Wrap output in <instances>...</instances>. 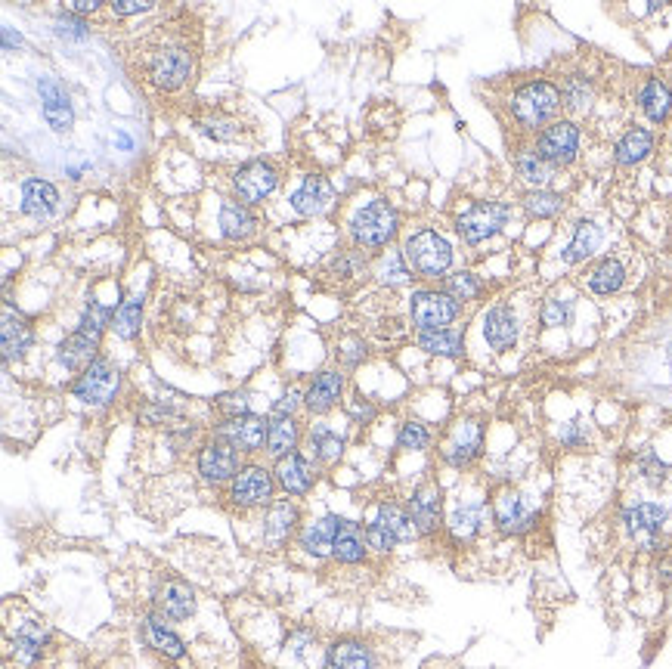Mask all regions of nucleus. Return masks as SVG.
Instances as JSON below:
<instances>
[{
	"mask_svg": "<svg viewBox=\"0 0 672 669\" xmlns=\"http://www.w3.org/2000/svg\"><path fill=\"white\" fill-rule=\"evenodd\" d=\"M199 53L189 44L186 31H171L158 25L152 38L140 44V75L162 93H174L186 87L196 75Z\"/></svg>",
	"mask_w": 672,
	"mask_h": 669,
	"instance_id": "obj_1",
	"label": "nucleus"
},
{
	"mask_svg": "<svg viewBox=\"0 0 672 669\" xmlns=\"http://www.w3.org/2000/svg\"><path fill=\"white\" fill-rule=\"evenodd\" d=\"M403 258H406V264L415 276L437 279L453 264V245L434 230H419V233H412L406 239Z\"/></svg>",
	"mask_w": 672,
	"mask_h": 669,
	"instance_id": "obj_2",
	"label": "nucleus"
},
{
	"mask_svg": "<svg viewBox=\"0 0 672 669\" xmlns=\"http://www.w3.org/2000/svg\"><path fill=\"white\" fill-rule=\"evenodd\" d=\"M397 230H400V217H397L394 205L381 202V199L360 208L357 217L350 220V239H354L357 248H369V251L391 245Z\"/></svg>",
	"mask_w": 672,
	"mask_h": 669,
	"instance_id": "obj_3",
	"label": "nucleus"
},
{
	"mask_svg": "<svg viewBox=\"0 0 672 669\" xmlns=\"http://www.w3.org/2000/svg\"><path fill=\"white\" fill-rule=\"evenodd\" d=\"M561 106H564L561 90L552 81H530L515 93V100H511V115H515L518 124H524L527 131H536V127L549 124Z\"/></svg>",
	"mask_w": 672,
	"mask_h": 669,
	"instance_id": "obj_4",
	"label": "nucleus"
},
{
	"mask_svg": "<svg viewBox=\"0 0 672 669\" xmlns=\"http://www.w3.org/2000/svg\"><path fill=\"white\" fill-rule=\"evenodd\" d=\"M118 388H121L118 369L106 357H100L78 375V381L72 385V394H75V400H81L87 406H109L118 397Z\"/></svg>",
	"mask_w": 672,
	"mask_h": 669,
	"instance_id": "obj_5",
	"label": "nucleus"
},
{
	"mask_svg": "<svg viewBox=\"0 0 672 669\" xmlns=\"http://www.w3.org/2000/svg\"><path fill=\"white\" fill-rule=\"evenodd\" d=\"M409 316L419 332H437L446 329L459 316V301H453L446 292H412L409 298Z\"/></svg>",
	"mask_w": 672,
	"mask_h": 669,
	"instance_id": "obj_6",
	"label": "nucleus"
},
{
	"mask_svg": "<svg viewBox=\"0 0 672 669\" xmlns=\"http://www.w3.org/2000/svg\"><path fill=\"white\" fill-rule=\"evenodd\" d=\"M273 490H276V477L264 465H245L230 481L227 499L239 508H261V505H273Z\"/></svg>",
	"mask_w": 672,
	"mask_h": 669,
	"instance_id": "obj_7",
	"label": "nucleus"
},
{
	"mask_svg": "<svg viewBox=\"0 0 672 669\" xmlns=\"http://www.w3.org/2000/svg\"><path fill=\"white\" fill-rule=\"evenodd\" d=\"M267 431H270V422H264L261 416H236V419H223L214 428V440L230 443L236 453H261L267 446Z\"/></svg>",
	"mask_w": 672,
	"mask_h": 669,
	"instance_id": "obj_8",
	"label": "nucleus"
},
{
	"mask_svg": "<svg viewBox=\"0 0 672 669\" xmlns=\"http://www.w3.org/2000/svg\"><path fill=\"white\" fill-rule=\"evenodd\" d=\"M536 152L546 158L552 168L570 165L580 152V127L573 121H555L536 137Z\"/></svg>",
	"mask_w": 672,
	"mask_h": 669,
	"instance_id": "obj_9",
	"label": "nucleus"
},
{
	"mask_svg": "<svg viewBox=\"0 0 672 669\" xmlns=\"http://www.w3.org/2000/svg\"><path fill=\"white\" fill-rule=\"evenodd\" d=\"M508 214H511L508 205H499V202H480V205L468 208V211L456 220V230L462 233V239H465L468 245H477V242H484V239L496 236V233L505 227Z\"/></svg>",
	"mask_w": 672,
	"mask_h": 669,
	"instance_id": "obj_10",
	"label": "nucleus"
},
{
	"mask_svg": "<svg viewBox=\"0 0 672 669\" xmlns=\"http://www.w3.org/2000/svg\"><path fill=\"white\" fill-rule=\"evenodd\" d=\"M196 468H199V474H202V481L211 484V487L233 481V477L242 471V465H239V453L233 450L230 443H223V440H211V443L202 446V450H199V459H196Z\"/></svg>",
	"mask_w": 672,
	"mask_h": 669,
	"instance_id": "obj_11",
	"label": "nucleus"
},
{
	"mask_svg": "<svg viewBox=\"0 0 672 669\" xmlns=\"http://www.w3.org/2000/svg\"><path fill=\"white\" fill-rule=\"evenodd\" d=\"M152 608L165 620H189L196 614V592L186 580L168 577L152 589Z\"/></svg>",
	"mask_w": 672,
	"mask_h": 669,
	"instance_id": "obj_12",
	"label": "nucleus"
},
{
	"mask_svg": "<svg viewBox=\"0 0 672 669\" xmlns=\"http://www.w3.org/2000/svg\"><path fill=\"white\" fill-rule=\"evenodd\" d=\"M279 183V174L273 165L267 162H248L242 165L236 174H233V189H236V199L242 205H258L264 202Z\"/></svg>",
	"mask_w": 672,
	"mask_h": 669,
	"instance_id": "obj_13",
	"label": "nucleus"
},
{
	"mask_svg": "<svg viewBox=\"0 0 672 669\" xmlns=\"http://www.w3.org/2000/svg\"><path fill=\"white\" fill-rule=\"evenodd\" d=\"M623 524L638 539V543L654 549L657 536H660V530L666 524V508L654 505V502H638V505H632V508H626V512H623Z\"/></svg>",
	"mask_w": 672,
	"mask_h": 669,
	"instance_id": "obj_14",
	"label": "nucleus"
},
{
	"mask_svg": "<svg viewBox=\"0 0 672 669\" xmlns=\"http://www.w3.org/2000/svg\"><path fill=\"white\" fill-rule=\"evenodd\" d=\"M38 93H41V103H44V118L47 124L53 127L56 134H66L72 121H75V112H72V103H69V93L62 87L56 78L44 75L38 81Z\"/></svg>",
	"mask_w": 672,
	"mask_h": 669,
	"instance_id": "obj_15",
	"label": "nucleus"
},
{
	"mask_svg": "<svg viewBox=\"0 0 672 669\" xmlns=\"http://www.w3.org/2000/svg\"><path fill=\"white\" fill-rule=\"evenodd\" d=\"M496 524L502 533H524L536 524V508L515 490H505L496 499Z\"/></svg>",
	"mask_w": 672,
	"mask_h": 669,
	"instance_id": "obj_16",
	"label": "nucleus"
},
{
	"mask_svg": "<svg viewBox=\"0 0 672 669\" xmlns=\"http://www.w3.org/2000/svg\"><path fill=\"white\" fill-rule=\"evenodd\" d=\"M332 199H335L332 183L326 177H319V174H310L292 193V208L301 217H319V214H326L332 208Z\"/></svg>",
	"mask_w": 672,
	"mask_h": 669,
	"instance_id": "obj_17",
	"label": "nucleus"
},
{
	"mask_svg": "<svg viewBox=\"0 0 672 669\" xmlns=\"http://www.w3.org/2000/svg\"><path fill=\"white\" fill-rule=\"evenodd\" d=\"M518 332H521V326H518V316H515V310H511V307L496 304V307L487 310V316H484V338H487V344L493 350H511L518 344Z\"/></svg>",
	"mask_w": 672,
	"mask_h": 669,
	"instance_id": "obj_18",
	"label": "nucleus"
},
{
	"mask_svg": "<svg viewBox=\"0 0 672 669\" xmlns=\"http://www.w3.org/2000/svg\"><path fill=\"white\" fill-rule=\"evenodd\" d=\"M341 524H344V518H338V515H326V518H319V521H313V524H304L301 533H298L301 549H304L307 555H313V558H326V555H332V549H335V536H338Z\"/></svg>",
	"mask_w": 672,
	"mask_h": 669,
	"instance_id": "obj_19",
	"label": "nucleus"
},
{
	"mask_svg": "<svg viewBox=\"0 0 672 669\" xmlns=\"http://www.w3.org/2000/svg\"><path fill=\"white\" fill-rule=\"evenodd\" d=\"M96 350H100V335H93V332L78 326L66 341H62L59 363L66 369H72V372H84L93 360H100L96 357Z\"/></svg>",
	"mask_w": 672,
	"mask_h": 669,
	"instance_id": "obj_20",
	"label": "nucleus"
},
{
	"mask_svg": "<svg viewBox=\"0 0 672 669\" xmlns=\"http://www.w3.org/2000/svg\"><path fill=\"white\" fill-rule=\"evenodd\" d=\"M276 484L285 490V496H307L310 487H313V468L304 456L292 453V456H282L276 459Z\"/></svg>",
	"mask_w": 672,
	"mask_h": 669,
	"instance_id": "obj_21",
	"label": "nucleus"
},
{
	"mask_svg": "<svg viewBox=\"0 0 672 669\" xmlns=\"http://www.w3.org/2000/svg\"><path fill=\"white\" fill-rule=\"evenodd\" d=\"M480 446H484V428H480L477 422H459L450 443H446L443 459L453 468H462L480 453Z\"/></svg>",
	"mask_w": 672,
	"mask_h": 669,
	"instance_id": "obj_22",
	"label": "nucleus"
},
{
	"mask_svg": "<svg viewBox=\"0 0 672 669\" xmlns=\"http://www.w3.org/2000/svg\"><path fill=\"white\" fill-rule=\"evenodd\" d=\"M341 394H344V375L338 369H326L310 381V388L304 394V406L310 412H329L341 400Z\"/></svg>",
	"mask_w": 672,
	"mask_h": 669,
	"instance_id": "obj_23",
	"label": "nucleus"
},
{
	"mask_svg": "<svg viewBox=\"0 0 672 669\" xmlns=\"http://www.w3.org/2000/svg\"><path fill=\"white\" fill-rule=\"evenodd\" d=\"M295 524H298V505L292 499L273 502L267 505V515H264V539L270 546H282L285 539L295 533Z\"/></svg>",
	"mask_w": 672,
	"mask_h": 669,
	"instance_id": "obj_24",
	"label": "nucleus"
},
{
	"mask_svg": "<svg viewBox=\"0 0 672 669\" xmlns=\"http://www.w3.org/2000/svg\"><path fill=\"white\" fill-rule=\"evenodd\" d=\"M409 515H412L415 527H419V536H428V533L437 530V524H440V493H437L434 484H422L412 493Z\"/></svg>",
	"mask_w": 672,
	"mask_h": 669,
	"instance_id": "obj_25",
	"label": "nucleus"
},
{
	"mask_svg": "<svg viewBox=\"0 0 672 669\" xmlns=\"http://www.w3.org/2000/svg\"><path fill=\"white\" fill-rule=\"evenodd\" d=\"M59 205V193L56 186L41 180V177H25L22 180V211L31 217H50Z\"/></svg>",
	"mask_w": 672,
	"mask_h": 669,
	"instance_id": "obj_26",
	"label": "nucleus"
},
{
	"mask_svg": "<svg viewBox=\"0 0 672 669\" xmlns=\"http://www.w3.org/2000/svg\"><path fill=\"white\" fill-rule=\"evenodd\" d=\"M143 639H146L149 648H155L158 654L168 657V660H180V657L186 654L183 639L168 626V620H165V617H158V614L143 620Z\"/></svg>",
	"mask_w": 672,
	"mask_h": 669,
	"instance_id": "obj_27",
	"label": "nucleus"
},
{
	"mask_svg": "<svg viewBox=\"0 0 672 669\" xmlns=\"http://www.w3.org/2000/svg\"><path fill=\"white\" fill-rule=\"evenodd\" d=\"M0 341H4V360H19L25 357V350L35 344V332L22 320L13 307L4 310V326H0Z\"/></svg>",
	"mask_w": 672,
	"mask_h": 669,
	"instance_id": "obj_28",
	"label": "nucleus"
},
{
	"mask_svg": "<svg viewBox=\"0 0 672 669\" xmlns=\"http://www.w3.org/2000/svg\"><path fill=\"white\" fill-rule=\"evenodd\" d=\"M326 669H378L375 654L354 639L335 642L326 654Z\"/></svg>",
	"mask_w": 672,
	"mask_h": 669,
	"instance_id": "obj_29",
	"label": "nucleus"
},
{
	"mask_svg": "<svg viewBox=\"0 0 672 669\" xmlns=\"http://www.w3.org/2000/svg\"><path fill=\"white\" fill-rule=\"evenodd\" d=\"M366 530H360V524L354 521H344L338 536H335V549L332 555L341 561V564H360L366 558Z\"/></svg>",
	"mask_w": 672,
	"mask_h": 669,
	"instance_id": "obj_30",
	"label": "nucleus"
},
{
	"mask_svg": "<svg viewBox=\"0 0 672 669\" xmlns=\"http://www.w3.org/2000/svg\"><path fill=\"white\" fill-rule=\"evenodd\" d=\"M220 230L227 239H248L258 230V220L242 202H223L220 205Z\"/></svg>",
	"mask_w": 672,
	"mask_h": 669,
	"instance_id": "obj_31",
	"label": "nucleus"
},
{
	"mask_svg": "<svg viewBox=\"0 0 672 669\" xmlns=\"http://www.w3.org/2000/svg\"><path fill=\"white\" fill-rule=\"evenodd\" d=\"M301 443V428L295 419H273L270 422V431H267V453L282 459V456H292Z\"/></svg>",
	"mask_w": 672,
	"mask_h": 669,
	"instance_id": "obj_32",
	"label": "nucleus"
},
{
	"mask_svg": "<svg viewBox=\"0 0 672 669\" xmlns=\"http://www.w3.org/2000/svg\"><path fill=\"white\" fill-rule=\"evenodd\" d=\"M623 279H626L623 264L617 258H604V261H598L589 270L586 285H589V292H595V295H614L620 285H623Z\"/></svg>",
	"mask_w": 672,
	"mask_h": 669,
	"instance_id": "obj_33",
	"label": "nucleus"
},
{
	"mask_svg": "<svg viewBox=\"0 0 672 669\" xmlns=\"http://www.w3.org/2000/svg\"><path fill=\"white\" fill-rule=\"evenodd\" d=\"M654 149V134L645 131V127H632V131L617 143V165H638L645 162Z\"/></svg>",
	"mask_w": 672,
	"mask_h": 669,
	"instance_id": "obj_34",
	"label": "nucleus"
},
{
	"mask_svg": "<svg viewBox=\"0 0 672 669\" xmlns=\"http://www.w3.org/2000/svg\"><path fill=\"white\" fill-rule=\"evenodd\" d=\"M378 521L388 527L400 543H412L415 536H419V527H415L409 508L397 505V502H381L378 505Z\"/></svg>",
	"mask_w": 672,
	"mask_h": 669,
	"instance_id": "obj_35",
	"label": "nucleus"
},
{
	"mask_svg": "<svg viewBox=\"0 0 672 669\" xmlns=\"http://www.w3.org/2000/svg\"><path fill=\"white\" fill-rule=\"evenodd\" d=\"M419 347L434 357H462L465 341L456 329H437V332H419Z\"/></svg>",
	"mask_w": 672,
	"mask_h": 669,
	"instance_id": "obj_36",
	"label": "nucleus"
},
{
	"mask_svg": "<svg viewBox=\"0 0 672 669\" xmlns=\"http://www.w3.org/2000/svg\"><path fill=\"white\" fill-rule=\"evenodd\" d=\"M598 245H601V227H595L592 220H583L580 227H576V233H573V242H570L567 251H564V261H567V264L586 261L589 254L598 251Z\"/></svg>",
	"mask_w": 672,
	"mask_h": 669,
	"instance_id": "obj_37",
	"label": "nucleus"
},
{
	"mask_svg": "<svg viewBox=\"0 0 672 669\" xmlns=\"http://www.w3.org/2000/svg\"><path fill=\"white\" fill-rule=\"evenodd\" d=\"M310 453H313L316 462L332 465V462H338L341 453H344V440H341L332 428L316 425V428L310 431Z\"/></svg>",
	"mask_w": 672,
	"mask_h": 669,
	"instance_id": "obj_38",
	"label": "nucleus"
},
{
	"mask_svg": "<svg viewBox=\"0 0 672 669\" xmlns=\"http://www.w3.org/2000/svg\"><path fill=\"white\" fill-rule=\"evenodd\" d=\"M518 174L530 183V186H536V189H546V183L555 177V168L542 158L536 149H524V152H518Z\"/></svg>",
	"mask_w": 672,
	"mask_h": 669,
	"instance_id": "obj_39",
	"label": "nucleus"
},
{
	"mask_svg": "<svg viewBox=\"0 0 672 669\" xmlns=\"http://www.w3.org/2000/svg\"><path fill=\"white\" fill-rule=\"evenodd\" d=\"M642 109L651 121H663L672 109V93L660 78H651L642 90Z\"/></svg>",
	"mask_w": 672,
	"mask_h": 669,
	"instance_id": "obj_40",
	"label": "nucleus"
},
{
	"mask_svg": "<svg viewBox=\"0 0 672 669\" xmlns=\"http://www.w3.org/2000/svg\"><path fill=\"white\" fill-rule=\"evenodd\" d=\"M140 320H143V298H131L124 301L118 310H115V335L124 338V341H134L140 335Z\"/></svg>",
	"mask_w": 672,
	"mask_h": 669,
	"instance_id": "obj_41",
	"label": "nucleus"
},
{
	"mask_svg": "<svg viewBox=\"0 0 672 669\" xmlns=\"http://www.w3.org/2000/svg\"><path fill=\"white\" fill-rule=\"evenodd\" d=\"M480 289H484V285H480V279L474 273H468V270L446 276V282H443V292L450 295L453 301H474L480 295Z\"/></svg>",
	"mask_w": 672,
	"mask_h": 669,
	"instance_id": "obj_42",
	"label": "nucleus"
},
{
	"mask_svg": "<svg viewBox=\"0 0 672 669\" xmlns=\"http://www.w3.org/2000/svg\"><path fill=\"white\" fill-rule=\"evenodd\" d=\"M524 208L533 217H555L564 208V199L558 193H552V189H530L524 196Z\"/></svg>",
	"mask_w": 672,
	"mask_h": 669,
	"instance_id": "obj_43",
	"label": "nucleus"
},
{
	"mask_svg": "<svg viewBox=\"0 0 672 669\" xmlns=\"http://www.w3.org/2000/svg\"><path fill=\"white\" fill-rule=\"evenodd\" d=\"M480 524H484V508H480V505H462V508H456L453 518H450V530L459 539H471L480 530Z\"/></svg>",
	"mask_w": 672,
	"mask_h": 669,
	"instance_id": "obj_44",
	"label": "nucleus"
},
{
	"mask_svg": "<svg viewBox=\"0 0 672 669\" xmlns=\"http://www.w3.org/2000/svg\"><path fill=\"white\" fill-rule=\"evenodd\" d=\"M112 323H115V310H112V307H106V304H100V301H87L84 316H81V323H78V326L103 338L106 326H112Z\"/></svg>",
	"mask_w": 672,
	"mask_h": 669,
	"instance_id": "obj_45",
	"label": "nucleus"
},
{
	"mask_svg": "<svg viewBox=\"0 0 672 669\" xmlns=\"http://www.w3.org/2000/svg\"><path fill=\"white\" fill-rule=\"evenodd\" d=\"M428 443H431V431L422 422H406L397 434V446L406 453H422Z\"/></svg>",
	"mask_w": 672,
	"mask_h": 669,
	"instance_id": "obj_46",
	"label": "nucleus"
},
{
	"mask_svg": "<svg viewBox=\"0 0 672 669\" xmlns=\"http://www.w3.org/2000/svg\"><path fill=\"white\" fill-rule=\"evenodd\" d=\"M409 276H412V270H409L403 254H388V258H381V264H378V279L381 282H388V285H406Z\"/></svg>",
	"mask_w": 672,
	"mask_h": 669,
	"instance_id": "obj_47",
	"label": "nucleus"
},
{
	"mask_svg": "<svg viewBox=\"0 0 672 669\" xmlns=\"http://www.w3.org/2000/svg\"><path fill=\"white\" fill-rule=\"evenodd\" d=\"M397 543H400V539H397L388 527H384L378 518L366 524V546H369L372 552H378V555H388Z\"/></svg>",
	"mask_w": 672,
	"mask_h": 669,
	"instance_id": "obj_48",
	"label": "nucleus"
},
{
	"mask_svg": "<svg viewBox=\"0 0 672 669\" xmlns=\"http://www.w3.org/2000/svg\"><path fill=\"white\" fill-rule=\"evenodd\" d=\"M573 316V304L570 301H561V298H549L546 307H542V326L549 329H558V326H567Z\"/></svg>",
	"mask_w": 672,
	"mask_h": 669,
	"instance_id": "obj_49",
	"label": "nucleus"
},
{
	"mask_svg": "<svg viewBox=\"0 0 672 669\" xmlns=\"http://www.w3.org/2000/svg\"><path fill=\"white\" fill-rule=\"evenodd\" d=\"M199 127L214 140H236L239 137V124L230 121V118H205V121H199Z\"/></svg>",
	"mask_w": 672,
	"mask_h": 669,
	"instance_id": "obj_50",
	"label": "nucleus"
},
{
	"mask_svg": "<svg viewBox=\"0 0 672 669\" xmlns=\"http://www.w3.org/2000/svg\"><path fill=\"white\" fill-rule=\"evenodd\" d=\"M56 35L72 38V41H84L90 31H87L84 19H75V13H66V16H56Z\"/></svg>",
	"mask_w": 672,
	"mask_h": 669,
	"instance_id": "obj_51",
	"label": "nucleus"
},
{
	"mask_svg": "<svg viewBox=\"0 0 672 669\" xmlns=\"http://www.w3.org/2000/svg\"><path fill=\"white\" fill-rule=\"evenodd\" d=\"M217 409H220L227 419H236V416H251V412H248V394H242V391L217 397Z\"/></svg>",
	"mask_w": 672,
	"mask_h": 669,
	"instance_id": "obj_52",
	"label": "nucleus"
},
{
	"mask_svg": "<svg viewBox=\"0 0 672 669\" xmlns=\"http://www.w3.org/2000/svg\"><path fill=\"white\" fill-rule=\"evenodd\" d=\"M561 100H564V106H570V109H583L586 100H589V84H586L583 78H573L570 87L561 93Z\"/></svg>",
	"mask_w": 672,
	"mask_h": 669,
	"instance_id": "obj_53",
	"label": "nucleus"
},
{
	"mask_svg": "<svg viewBox=\"0 0 672 669\" xmlns=\"http://www.w3.org/2000/svg\"><path fill=\"white\" fill-rule=\"evenodd\" d=\"M298 406H301V394L298 391H285L282 400L273 406V412H276V419H295Z\"/></svg>",
	"mask_w": 672,
	"mask_h": 669,
	"instance_id": "obj_54",
	"label": "nucleus"
},
{
	"mask_svg": "<svg viewBox=\"0 0 672 669\" xmlns=\"http://www.w3.org/2000/svg\"><path fill=\"white\" fill-rule=\"evenodd\" d=\"M360 267H366V261H360V254H338V258L332 261V270L338 276H354Z\"/></svg>",
	"mask_w": 672,
	"mask_h": 669,
	"instance_id": "obj_55",
	"label": "nucleus"
},
{
	"mask_svg": "<svg viewBox=\"0 0 672 669\" xmlns=\"http://www.w3.org/2000/svg\"><path fill=\"white\" fill-rule=\"evenodd\" d=\"M115 16H137V13H149L152 4L149 0H115V4H109Z\"/></svg>",
	"mask_w": 672,
	"mask_h": 669,
	"instance_id": "obj_56",
	"label": "nucleus"
},
{
	"mask_svg": "<svg viewBox=\"0 0 672 669\" xmlns=\"http://www.w3.org/2000/svg\"><path fill=\"white\" fill-rule=\"evenodd\" d=\"M347 412H350V419H357V422H363V425H369V422L375 419V406H372L369 400H363V397H354V400H350Z\"/></svg>",
	"mask_w": 672,
	"mask_h": 669,
	"instance_id": "obj_57",
	"label": "nucleus"
},
{
	"mask_svg": "<svg viewBox=\"0 0 672 669\" xmlns=\"http://www.w3.org/2000/svg\"><path fill=\"white\" fill-rule=\"evenodd\" d=\"M66 10H69V13H78V16H84V13H96V10H100V0H69Z\"/></svg>",
	"mask_w": 672,
	"mask_h": 669,
	"instance_id": "obj_58",
	"label": "nucleus"
},
{
	"mask_svg": "<svg viewBox=\"0 0 672 669\" xmlns=\"http://www.w3.org/2000/svg\"><path fill=\"white\" fill-rule=\"evenodd\" d=\"M4 41H7V47L19 44V38H13V31H10V28H4Z\"/></svg>",
	"mask_w": 672,
	"mask_h": 669,
	"instance_id": "obj_59",
	"label": "nucleus"
},
{
	"mask_svg": "<svg viewBox=\"0 0 672 669\" xmlns=\"http://www.w3.org/2000/svg\"><path fill=\"white\" fill-rule=\"evenodd\" d=\"M118 143H121L124 149H131V137H127V134H121V131H118Z\"/></svg>",
	"mask_w": 672,
	"mask_h": 669,
	"instance_id": "obj_60",
	"label": "nucleus"
}]
</instances>
